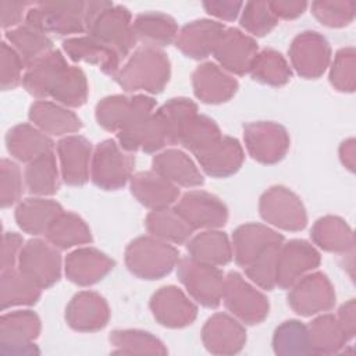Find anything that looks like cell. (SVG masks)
Instances as JSON below:
<instances>
[{
  "instance_id": "obj_29",
  "label": "cell",
  "mask_w": 356,
  "mask_h": 356,
  "mask_svg": "<svg viewBox=\"0 0 356 356\" xmlns=\"http://www.w3.org/2000/svg\"><path fill=\"white\" fill-rule=\"evenodd\" d=\"M29 120L49 135L72 134L82 128L81 120L65 107L47 100H38L29 108Z\"/></svg>"
},
{
  "instance_id": "obj_35",
  "label": "cell",
  "mask_w": 356,
  "mask_h": 356,
  "mask_svg": "<svg viewBox=\"0 0 356 356\" xmlns=\"http://www.w3.org/2000/svg\"><path fill=\"white\" fill-rule=\"evenodd\" d=\"M1 309L11 306L33 305L40 298V288L24 275L19 268L1 270Z\"/></svg>"
},
{
  "instance_id": "obj_37",
  "label": "cell",
  "mask_w": 356,
  "mask_h": 356,
  "mask_svg": "<svg viewBox=\"0 0 356 356\" xmlns=\"http://www.w3.org/2000/svg\"><path fill=\"white\" fill-rule=\"evenodd\" d=\"M188 252L192 259L213 266L227 264L232 257L227 235L218 231H207L195 236L188 243Z\"/></svg>"
},
{
  "instance_id": "obj_16",
  "label": "cell",
  "mask_w": 356,
  "mask_h": 356,
  "mask_svg": "<svg viewBox=\"0 0 356 356\" xmlns=\"http://www.w3.org/2000/svg\"><path fill=\"white\" fill-rule=\"evenodd\" d=\"M293 68L305 78L320 76L330 61V46L317 32L298 35L289 49Z\"/></svg>"
},
{
  "instance_id": "obj_18",
  "label": "cell",
  "mask_w": 356,
  "mask_h": 356,
  "mask_svg": "<svg viewBox=\"0 0 356 356\" xmlns=\"http://www.w3.org/2000/svg\"><path fill=\"white\" fill-rule=\"evenodd\" d=\"M202 339L206 349L214 355H234L243 348L246 331L232 317L217 313L206 321Z\"/></svg>"
},
{
  "instance_id": "obj_2",
  "label": "cell",
  "mask_w": 356,
  "mask_h": 356,
  "mask_svg": "<svg viewBox=\"0 0 356 356\" xmlns=\"http://www.w3.org/2000/svg\"><path fill=\"white\" fill-rule=\"evenodd\" d=\"M114 79L127 92L160 93L170 79L168 57L160 49L143 46L118 70Z\"/></svg>"
},
{
  "instance_id": "obj_7",
  "label": "cell",
  "mask_w": 356,
  "mask_h": 356,
  "mask_svg": "<svg viewBox=\"0 0 356 356\" xmlns=\"http://www.w3.org/2000/svg\"><path fill=\"white\" fill-rule=\"evenodd\" d=\"M18 268L40 289H46L60 280L61 257L51 243L31 239L21 249Z\"/></svg>"
},
{
  "instance_id": "obj_36",
  "label": "cell",
  "mask_w": 356,
  "mask_h": 356,
  "mask_svg": "<svg viewBox=\"0 0 356 356\" xmlns=\"http://www.w3.org/2000/svg\"><path fill=\"white\" fill-rule=\"evenodd\" d=\"M146 228L156 238L172 243H184L193 234V228L181 214L175 209L170 210L168 207L149 213L146 217Z\"/></svg>"
},
{
  "instance_id": "obj_47",
  "label": "cell",
  "mask_w": 356,
  "mask_h": 356,
  "mask_svg": "<svg viewBox=\"0 0 356 356\" xmlns=\"http://www.w3.org/2000/svg\"><path fill=\"white\" fill-rule=\"evenodd\" d=\"M313 241L330 252H345L352 248V234L346 224L335 217L320 218L312 229Z\"/></svg>"
},
{
  "instance_id": "obj_52",
  "label": "cell",
  "mask_w": 356,
  "mask_h": 356,
  "mask_svg": "<svg viewBox=\"0 0 356 356\" xmlns=\"http://www.w3.org/2000/svg\"><path fill=\"white\" fill-rule=\"evenodd\" d=\"M1 207H10L15 204L22 195V178L19 167L11 160H1Z\"/></svg>"
},
{
  "instance_id": "obj_27",
  "label": "cell",
  "mask_w": 356,
  "mask_h": 356,
  "mask_svg": "<svg viewBox=\"0 0 356 356\" xmlns=\"http://www.w3.org/2000/svg\"><path fill=\"white\" fill-rule=\"evenodd\" d=\"M68 67L63 53L60 50H51L47 56L26 68L22 76V85L28 93L38 99L50 97L51 90Z\"/></svg>"
},
{
  "instance_id": "obj_8",
  "label": "cell",
  "mask_w": 356,
  "mask_h": 356,
  "mask_svg": "<svg viewBox=\"0 0 356 356\" xmlns=\"http://www.w3.org/2000/svg\"><path fill=\"white\" fill-rule=\"evenodd\" d=\"M225 307L246 324H259L268 314V300L250 286L239 273L231 271L224 278L222 298Z\"/></svg>"
},
{
  "instance_id": "obj_44",
  "label": "cell",
  "mask_w": 356,
  "mask_h": 356,
  "mask_svg": "<svg viewBox=\"0 0 356 356\" xmlns=\"http://www.w3.org/2000/svg\"><path fill=\"white\" fill-rule=\"evenodd\" d=\"M274 352L277 355H307L312 353L307 325L298 320L284 321L277 327L273 338Z\"/></svg>"
},
{
  "instance_id": "obj_9",
  "label": "cell",
  "mask_w": 356,
  "mask_h": 356,
  "mask_svg": "<svg viewBox=\"0 0 356 356\" xmlns=\"http://www.w3.org/2000/svg\"><path fill=\"white\" fill-rule=\"evenodd\" d=\"M259 209L261 218L278 228L299 231L306 227L307 218L302 202L284 186H274L264 192Z\"/></svg>"
},
{
  "instance_id": "obj_13",
  "label": "cell",
  "mask_w": 356,
  "mask_h": 356,
  "mask_svg": "<svg viewBox=\"0 0 356 356\" xmlns=\"http://www.w3.org/2000/svg\"><path fill=\"white\" fill-rule=\"evenodd\" d=\"M320 264V254L305 241L293 239L280 246L277 254L275 285L281 288L292 286L305 273Z\"/></svg>"
},
{
  "instance_id": "obj_59",
  "label": "cell",
  "mask_w": 356,
  "mask_h": 356,
  "mask_svg": "<svg viewBox=\"0 0 356 356\" xmlns=\"http://www.w3.org/2000/svg\"><path fill=\"white\" fill-rule=\"evenodd\" d=\"M339 324L345 332V335L349 338L353 337L355 332V316H353V300H350L348 305H343L339 310Z\"/></svg>"
},
{
  "instance_id": "obj_5",
  "label": "cell",
  "mask_w": 356,
  "mask_h": 356,
  "mask_svg": "<svg viewBox=\"0 0 356 356\" xmlns=\"http://www.w3.org/2000/svg\"><path fill=\"white\" fill-rule=\"evenodd\" d=\"M134 157L113 139L103 140L95 149L90 178L93 184L104 191L122 188L132 177Z\"/></svg>"
},
{
  "instance_id": "obj_12",
  "label": "cell",
  "mask_w": 356,
  "mask_h": 356,
  "mask_svg": "<svg viewBox=\"0 0 356 356\" xmlns=\"http://www.w3.org/2000/svg\"><path fill=\"white\" fill-rule=\"evenodd\" d=\"M291 307L300 316H312L330 310L335 303L334 289L321 273L302 277L293 284L288 295Z\"/></svg>"
},
{
  "instance_id": "obj_56",
  "label": "cell",
  "mask_w": 356,
  "mask_h": 356,
  "mask_svg": "<svg viewBox=\"0 0 356 356\" xmlns=\"http://www.w3.org/2000/svg\"><path fill=\"white\" fill-rule=\"evenodd\" d=\"M313 14L321 24L328 25V26H342L348 24L350 19L346 18V14L353 17V13H346V11H334L332 3H313L312 4Z\"/></svg>"
},
{
  "instance_id": "obj_31",
  "label": "cell",
  "mask_w": 356,
  "mask_h": 356,
  "mask_svg": "<svg viewBox=\"0 0 356 356\" xmlns=\"http://www.w3.org/2000/svg\"><path fill=\"white\" fill-rule=\"evenodd\" d=\"M63 213L61 206L50 199L29 197L15 209L18 227L31 235H46L53 221Z\"/></svg>"
},
{
  "instance_id": "obj_20",
  "label": "cell",
  "mask_w": 356,
  "mask_h": 356,
  "mask_svg": "<svg viewBox=\"0 0 356 356\" xmlns=\"http://www.w3.org/2000/svg\"><path fill=\"white\" fill-rule=\"evenodd\" d=\"M61 175L65 184L81 186L89 179L92 146L83 136H67L57 143Z\"/></svg>"
},
{
  "instance_id": "obj_40",
  "label": "cell",
  "mask_w": 356,
  "mask_h": 356,
  "mask_svg": "<svg viewBox=\"0 0 356 356\" xmlns=\"http://www.w3.org/2000/svg\"><path fill=\"white\" fill-rule=\"evenodd\" d=\"M26 189L33 195H53L58 191L57 164L53 152L28 163L24 171Z\"/></svg>"
},
{
  "instance_id": "obj_43",
  "label": "cell",
  "mask_w": 356,
  "mask_h": 356,
  "mask_svg": "<svg viewBox=\"0 0 356 356\" xmlns=\"http://www.w3.org/2000/svg\"><path fill=\"white\" fill-rule=\"evenodd\" d=\"M222 138L218 125L206 115L196 114L185 127L179 143L195 156L206 152Z\"/></svg>"
},
{
  "instance_id": "obj_41",
  "label": "cell",
  "mask_w": 356,
  "mask_h": 356,
  "mask_svg": "<svg viewBox=\"0 0 356 356\" xmlns=\"http://www.w3.org/2000/svg\"><path fill=\"white\" fill-rule=\"evenodd\" d=\"M307 330L312 353H335L345 345L348 339L339 321L331 314L317 317L307 325Z\"/></svg>"
},
{
  "instance_id": "obj_54",
  "label": "cell",
  "mask_w": 356,
  "mask_h": 356,
  "mask_svg": "<svg viewBox=\"0 0 356 356\" xmlns=\"http://www.w3.org/2000/svg\"><path fill=\"white\" fill-rule=\"evenodd\" d=\"M22 236L17 232H4L1 248V270L14 268L22 249Z\"/></svg>"
},
{
  "instance_id": "obj_17",
  "label": "cell",
  "mask_w": 356,
  "mask_h": 356,
  "mask_svg": "<svg viewBox=\"0 0 356 356\" xmlns=\"http://www.w3.org/2000/svg\"><path fill=\"white\" fill-rule=\"evenodd\" d=\"M154 318L164 327L181 328L196 317V306L177 286H164L156 292L150 302Z\"/></svg>"
},
{
  "instance_id": "obj_42",
  "label": "cell",
  "mask_w": 356,
  "mask_h": 356,
  "mask_svg": "<svg viewBox=\"0 0 356 356\" xmlns=\"http://www.w3.org/2000/svg\"><path fill=\"white\" fill-rule=\"evenodd\" d=\"M50 97L63 106H82L88 99V82L83 71L68 65L57 79Z\"/></svg>"
},
{
  "instance_id": "obj_22",
  "label": "cell",
  "mask_w": 356,
  "mask_h": 356,
  "mask_svg": "<svg viewBox=\"0 0 356 356\" xmlns=\"http://www.w3.org/2000/svg\"><path fill=\"white\" fill-rule=\"evenodd\" d=\"M192 83L196 97L213 104L229 100L238 89L236 79L213 63L199 65L192 75Z\"/></svg>"
},
{
  "instance_id": "obj_4",
  "label": "cell",
  "mask_w": 356,
  "mask_h": 356,
  "mask_svg": "<svg viewBox=\"0 0 356 356\" xmlns=\"http://www.w3.org/2000/svg\"><path fill=\"white\" fill-rule=\"evenodd\" d=\"M25 24L43 33H82L86 31V1L32 3Z\"/></svg>"
},
{
  "instance_id": "obj_53",
  "label": "cell",
  "mask_w": 356,
  "mask_h": 356,
  "mask_svg": "<svg viewBox=\"0 0 356 356\" xmlns=\"http://www.w3.org/2000/svg\"><path fill=\"white\" fill-rule=\"evenodd\" d=\"M330 79L338 90H353V49L338 51Z\"/></svg>"
},
{
  "instance_id": "obj_38",
  "label": "cell",
  "mask_w": 356,
  "mask_h": 356,
  "mask_svg": "<svg viewBox=\"0 0 356 356\" xmlns=\"http://www.w3.org/2000/svg\"><path fill=\"white\" fill-rule=\"evenodd\" d=\"M47 241L58 249L92 242L90 229L85 221L74 213H61L46 232Z\"/></svg>"
},
{
  "instance_id": "obj_30",
  "label": "cell",
  "mask_w": 356,
  "mask_h": 356,
  "mask_svg": "<svg viewBox=\"0 0 356 356\" xmlns=\"http://www.w3.org/2000/svg\"><path fill=\"white\" fill-rule=\"evenodd\" d=\"M6 145L8 153L24 163L53 152L54 146L53 140L44 132L29 124H19L11 128L6 135Z\"/></svg>"
},
{
  "instance_id": "obj_1",
  "label": "cell",
  "mask_w": 356,
  "mask_h": 356,
  "mask_svg": "<svg viewBox=\"0 0 356 356\" xmlns=\"http://www.w3.org/2000/svg\"><path fill=\"white\" fill-rule=\"evenodd\" d=\"M86 32L125 58L136 43L131 14L110 1H86Z\"/></svg>"
},
{
  "instance_id": "obj_58",
  "label": "cell",
  "mask_w": 356,
  "mask_h": 356,
  "mask_svg": "<svg viewBox=\"0 0 356 356\" xmlns=\"http://www.w3.org/2000/svg\"><path fill=\"white\" fill-rule=\"evenodd\" d=\"M268 7L271 13L277 17L281 18H295L300 15L306 7V3H298V1H274L268 3Z\"/></svg>"
},
{
  "instance_id": "obj_15",
  "label": "cell",
  "mask_w": 356,
  "mask_h": 356,
  "mask_svg": "<svg viewBox=\"0 0 356 356\" xmlns=\"http://www.w3.org/2000/svg\"><path fill=\"white\" fill-rule=\"evenodd\" d=\"M213 54L222 68L236 75H245L257 54V43L239 29L228 28L221 33Z\"/></svg>"
},
{
  "instance_id": "obj_48",
  "label": "cell",
  "mask_w": 356,
  "mask_h": 356,
  "mask_svg": "<svg viewBox=\"0 0 356 356\" xmlns=\"http://www.w3.org/2000/svg\"><path fill=\"white\" fill-rule=\"evenodd\" d=\"M134 111V97L114 95L104 97L96 106V120L107 131L118 132L128 122Z\"/></svg>"
},
{
  "instance_id": "obj_49",
  "label": "cell",
  "mask_w": 356,
  "mask_h": 356,
  "mask_svg": "<svg viewBox=\"0 0 356 356\" xmlns=\"http://www.w3.org/2000/svg\"><path fill=\"white\" fill-rule=\"evenodd\" d=\"M280 246L281 243L271 245L261 254H259L250 264L243 267L246 275L263 289L271 291L275 286L277 254Z\"/></svg>"
},
{
  "instance_id": "obj_23",
  "label": "cell",
  "mask_w": 356,
  "mask_h": 356,
  "mask_svg": "<svg viewBox=\"0 0 356 356\" xmlns=\"http://www.w3.org/2000/svg\"><path fill=\"white\" fill-rule=\"evenodd\" d=\"M63 49L72 61L96 64L104 74L110 76H115L120 70V54L90 35L70 38L64 40Z\"/></svg>"
},
{
  "instance_id": "obj_19",
  "label": "cell",
  "mask_w": 356,
  "mask_h": 356,
  "mask_svg": "<svg viewBox=\"0 0 356 356\" xmlns=\"http://www.w3.org/2000/svg\"><path fill=\"white\" fill-rule=\"evenodd\" d=\"M110 317L106 300L95 292L76 293L65 310L68 325L76 331H97L107 325Z\"/></svg>"
},
{
  "instance_id": "obj_14",
  "label": "cell",
  "mask_w": 356,
  "mask_h": 356,
  "mask_svg": "<svg viewBox=\"0 0 356 356\" xmlns=\"http://www.w3.org/2000/svg\"><path fill=\"white\" fill-rule=\"evenodd\" d=\"M175 210L181 217L195 228H218L227 222L228 211L225 204L203 191L185 193L177 203Z\"/></svg>"
},
{
  "instance_id": "obj_25",
  "label": "cell",
  "mask_w": 356,
  "mask_h": 356,
  "mask_svg": "<svg viewBox=\"0 0 356 356\" xmlns=\"http://www.w3.org/2000/svg\"><path fill=\"white\" fill-rule=\"evenodd\" d=\"M284 236L261 224H245L235 229L234 256L239 266L246 267L267 248L275 243H282Z\"/></svg>"
},
{
  "instance_id": "obj_51",
  "label": "cell",
  "mask_w": 356,
  "mask_h": 356,
  "mask_svg": "<svg viewBox=\"0 0 356 356\" xmlns=\"http://www.w3.org/2000/svg\"><path fill=\"white\" fill-rule=\"evenodd\" d=\"M241 25L256 36H264L277 25V18L271 13L268 3H248L245 4Z\"/></svg>"
},
{
  "instance_id": "obj_50",
  "label": "cell",
  "mask_w": 356,
  "mask_h": 356,
  "mask_svg": "<svg viewBox=\"0 0 356 356\" xmlns=\"http://www.w3.org/2000/svg\"><path fill=\"white\" fill-rule=\"evenodd\" d=\"M25 64L21 56L7 42L0 46V85L3 90L15 89L22 82V70Z\"/></svg>"
},
{
  "instance_id": "obj_24",
  "label": "cell",
  "mask_w": 356,
  "mask_h": 356,
  "mask_svg": "<svg viewBox=\"0 0 356 356\" xmlns=\"http://www.w3.org/2000/svg\"><path fill=\"white\" fill-rule=\"evenodd\" d=\"M113 267L114 261L93 248L78 249L65 259L67 278L82 286L100 281Z\"/></svg>"
},
{
  "instance_id": "obj_33",
  "label": "cell",
  "mask_w": 356,
  "mask_h": 356,
  "mask_svg": "<svg viewBox=\"0 0 356 356\" xmlns=\"http://www.w3.org/2000/svg\"><path fill=\"white\" fill-rule=\"evenodd\" d=\"M6 39L8 40V44L13 46L21 56L25 68L47 56L53 49V42L46 36V33L28 24H22L7 31Z\"/></svg>"
},
{
  "instance_id": "obj_11",
  "label": "cell",
  "mask_w": 356,
  "mask_h": 356,
  "mask_svg": "<svg viewBox=\"0 0 356 356\" xmlns=\"http://www.w3.org/2000/svg\"><path fill=\"white\" fill-rule=\"evenodd\" d=\"M243 138L250 156L264 164L280 161L289 147L286 131L274 122H250L243 128Z\"/></svg>"
},
{
  "instance_id": "obj_3",
  "label": "cell",
  "mask_w": 356,
  "mask_h": 356,
  "mask_svg": "<svg viewBox=\"0 0 356 356\" xmlns=\"http://www.w3.org/2000/svg\"><path fill=\"white\" fill-rule=\"evenodd\" d=\"M125 261L132 274L143 280H159L168 274L179 261L178 250L167 242L140 236L125 250Z\"/></svg>"
},
{
  "instance_id": "obj_28",
  "label": "cell",
  "mask_w": 356,
  "mask_h": 356,
  "mask_svg": "<svg viewBox=\"0 0 356 356\" xmlns=\"http://www.w3.org/2000/svg\"><path fill=\"white\" fill-rule=\"evenodd\" d=\"M243 157L242 146L231 136H222L210 149L196 156L204 172L216 178L236 172L243 163Z\"/></svg>"
},
{
  "instance_id": "obj_26",
  "label": "cell",
  "mask_w": 356,
  "mask_h": 356,
  "mask_svg": "<svg viewBox=\"0 0 356 356\" xmlns=\"http://www.w3.org/2000/svg\"><path fill=\"white\" fill-rule=\"evenodd\" d=\"M131 192L139 203L153 210L167 209L179 195L178 188L156 171H143L134 175L131 178Z\"/></svg>"
},
{
  "instance_id": "obj_39",
  "label": "cell",
  "mask_w": 356,
  "mask_h": 356,
  "mask_svg": "<svg viewBox=\"0 0 356 356\" xmlns=\"http://www.w3.org/2000/svg\"><path fill=\"white\" fill-rule=\"evenodd\" d=\"M197 114V106L185 97H174L164 103L157 111L165 135L168 138L170 145L179 143L181 135L186 127V124Z\"/></svg>"
},
{
  "instance_id": "obj_6",
  "label": "cell",
  "mask_w": 356,
  "mask_h": 356,
  "mask_svg": "<svg viewBox=\"0 0 356 356\" xmlns=\"http://www.w3.org/2000/svg\"><path fill=\"white\" fill-rule=\"evenodd\" d=\"M177 275L200 305L206 307H217L220 305L224 274L216 266L185 257L178 261Z\"/></svg>"
},
{
  "instance_id": "obj_57",
  "label": "cell",
  "mask_w": 356,
  "mask_h": 356,
  "mask_svg": "<svg viewBox=\"0 0 356 356\" xmlns=\"http://www.w3.org/2000/svg\"><path fill=\"white\" fill-rule=\"evenodd\" d=\"M209 14L216 15L222 19H235L239 8L243 6L242 3H232V1H209L203 4Z\"/></svg>"
},
{
  "instance_id": "obj_32",
  "label": "cell",
  "mask_w": 356,
  "mask_h": 356,
  "mask_svg": "<svg viewBox=\"0 0 356 356\" xmlns=\"http://www.w3.org/2000/svg\"><path fill=\"white\" fill-rule=\"evenodd\" d=\"M153 171L181 186H199L204 182L203 175L193 161L181 150H165L153 159Z\"/></svg>"
},
{
  "instance_id": "obj_21",
  "label": "cell",
  "mask_w": 356,
  "mask_h": 356,
  "mask_svg": "<svg viewBox=\"0 0 356 356\" xmlns=\"http://www.w3.org/2000/svg\"><path fill=\"white\" fill-rule=\"evenodd\" d=\"M224 25L210 19H197L186 24L177 35V47L191 58H206L213 53Z\"/></svg>"
},
{
  "instance_id": "obj_10",
  "label": "cell",
  "mask_w": 356,
  "mask_h": 356,
  "mask_svg": "<svg viewBox=\"0 0 356 356\" xmlns=\"http://www.w3.org/2000/svg\"><path fill=\"white\" fill-rule=\"evenodd\" d=\"M40 320L31 310L6 313L0 318V346L3 353H39L33 341L39 337Z\"/></svg>"
},
{
  "instance_id": "obj_55",
  "label": "cell",
  "mask_w": 356,
  "mask_h": 356,
  "mask_svg": "<svg viewBox=\"0 0 356 356\" xmlns=\"http://www.w3.org/2000/svg\"><path fill=\"white\" fill-rule=\"evenodd\" d=\"M31 6H32V3H15V1L3 0L0 3L1 28L10 31L13 28L19 26L18 24L22 22L24 14L26 15Z\"/></svg>"
},
{
  "instance_id": "obj_46",
  "label": "cell",
  "mask_w": 356,
  "mask_h": 356,
  "mask_svg": "<svg viewBox=\"0 0 356 356\" xmlns=\"http://www.w3.org/2000/svg\"><path fill=\"white\" fill-rule=\"evenodd\" d=\"M110 342L114 346V353H150L165 355L167 349L163 342L150 332L139 330L113 331Z\"/></svg>"
},
{
  "instance_id": "obj_34",
  "label": "cell",
  "mask_w": 356,
  "mask_h": 356,
  "mask_svg": "<svg viewBox=\"0 0 356 356\" xmlns=\"http://www.w3.org/2000/svg\"><path fill=\"white\" fill-rule=\"evenodd\" d=\"M136 40L149 47L168 46L178 35L175 21L163 13H143L132 22Z\"/></svg>"
},
{
  "instance_id": "obj_45",
  "label": "cell",
  "mask_w": 356,
  "mask_h": 356,
  "mask_svg": "<svg viewBox=\"0 0 356 356\" xmlns=\"http://www.w3.org/2000/svg\"><path fill=\"white\" fill-rule=\"evenodd\" d=\"M253 79L273 86L285 85L291 79V68L285 58L274 50H263L256 54L250 71Z\"/></svg>"
}]
</instances>
